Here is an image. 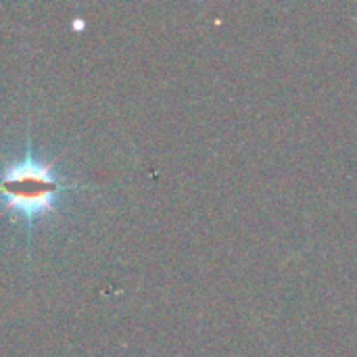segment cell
<instances>
[{"label":"cell","instance_id":"cell-1","mask_svg":"<svg viewBox=\"0 0 357 357\" xmlns=\"http://www.w3.org/2000/svg\"><path fill=\"white\" fill-rule=\"evenodd\" d=\"M82 190L84 186L71 180L54 159L33 151L31 144L23 155L0 165V215L17 222L27 238Z\"/></svg>","mask_w":357,"mask_h":357}]
</instances>
